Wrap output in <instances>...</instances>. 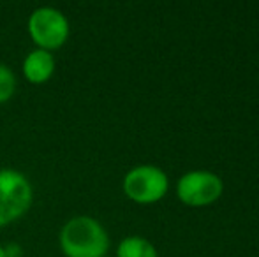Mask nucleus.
<instances>
[{"label":"nucleus","instance_id":"nucleus-1","mask_svg":"<svg viewBox=\"0 0 259 257\" xmlns=\"http://www.w3.org/2000/svg\"><path fill=\"white\" fill-rule=\"evenodd\" d=\"M58 245L65 257H106L109 236L97 219L78 215L62 226Z\"/></svg>","mask_w":259,"mask_h":257},{"label":"nucleus","instance_id":"nucleus-2","mask_svg":"<svg viewBox=\"0 0 259 257\" xmlns=\"http://www.w3.org/2000/svg\"><path fill=\"white\" fill-rule=\"evenodd\" d=\"M34 201L32 183L23 173L13 168L0 169V227L23 217Z\"/></svg>","mask_w":259,"mask_h":257},{"label":"nucleus","instance_id":"nucleus-3","mask_svg":"<svg viewBox=\"0 0 259 257\" xmlns=\"http://www.w3.org/2000/svg\"><path fill=\"white\" fill-rule=\"evenodd\" d=\"M28 35L39 49L53 52L67 42L69 39V20L60 9L50 6L37 7L28 16Z\"/></svg>","mask_w":259,"mask_h":257},{"label":"nucleus","instance_id":"nucleus-4","mask_svg":"<svg viewBox=\"0 0 259 257\" xmlns=\"http://www.w3.org/2000/svg\"><path fill=\"white\" fill-rule=\"evenodd\" d=\"M123 192L140 204H150L164 197L167 190V176L155 166H136L123 178Z\"/></svg>","mask_w":259,"mask_h":257},{"label":"nucleus","instance_id":"nucleus-5","mask_svg":"<svg viewBox=\"0 0 259 257\" xmlns=\"http://www.w3.org/2000/svg\"><path fill=\"white\" fill-rule=\"evenodd\" d=\"M177 192L182 202L189 206H205L217 201L222 194V182L208 171H192L180 178Z\"/></svg>","mask_w":259,"mask_h":257},{"label":"nucleus","instance_id":"nucleus-6","mask_svg":"<svg viewBox=\"0 0 259 257\" xmlns=\"http://www.w3.org/2000/svg\"><path fill=\"white\" fill-rule=\"evenodd\" d=\"M55 67H57V60H55L53 53L35 48L28 52L23 59L21 71H23L27 81L34 83V85H42L48 79H52V76L55 74Z\"/></svg>","mask_w":259,"mask_h":257},{"label":"nucleus","instance_id":"nucleus-7","mask_svg":"<svg viewBox=\"0 0 259 257\" xmlns=\"http://www.w3.org/2000/svg\"><path fill=\"white\" fill-rule=\"evenodd\" d=\"M116 257H157V250L145 238L127 236L118 243Z\"/></svg>","mask_w":259,"mask_h":257},{"label":"nucleus","instance_id":"nucleus-8","mask_svg":"<svg viewBox=\"0 0 259 257\" xmlns=\"http://www.w3.org/2000/svg\"><path fill=\"white\" fill-rule=\"evenodd\" d=\"M16 92V76L13 69L0 62V104L7 102Z\"/></svg>","mask_w":259,"mask_h":257},{"label":"nucleus","instance_id":"nucleus-9","mask_svg":"<svg viewBox=\"0 0 259 257\" xmlns=\"http://www.w3.org/2000/svg\"><path fill=\"white\" fill-rule=\"evenodd\" d=\"M4 252H6V257H21L23 255V250H21L20 245L16 243H9L4 247Z\"/></svg>","mask_w":259,"mask_h":257},{"label":"nucleus","instance_id":"nucleus-10","mask_svg":"<svg viewBox=\"0 0 259 257\" xmlns=\"http://www.w3.org/2000/svg\"><path fill=\"white\" fill-rule=\"evenodd\" d=\"M0 257H6V252H4V247L0 245Z\"/></svg>","mask_w":259,"mask_h":257}]
</instances>
